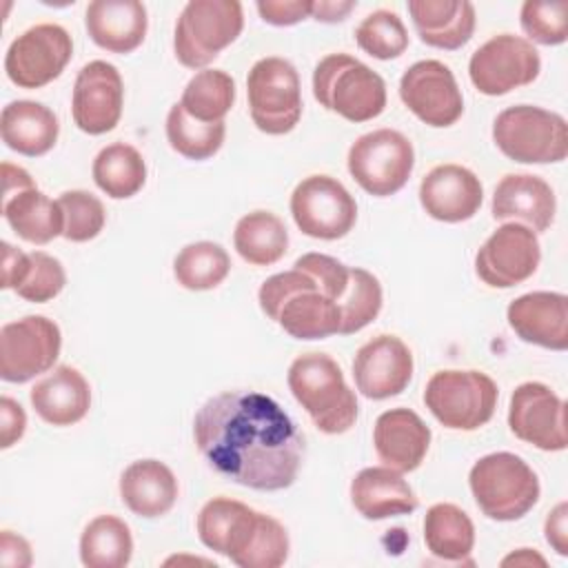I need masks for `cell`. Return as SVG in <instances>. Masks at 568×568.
I'll return each instance as SVG.
<instances>
[{
    "instance_id": "cell-7",
    "label": "cell",
    "mask_w": 568,
    "mask_h": 568,
    "mask_svg": "<svg viewBox=\"0 0 568 568\" xmlns=\"http://www.w3.org/2000/svg\"><path fill=\"white\" fill-rule=\"evenodd\" d=\"M424 402L446 428L475 430L495 413L497 384L479 371H439L428 379Z\"/></svg>"
},
{
    "instance_id": "cell-12",
    "label": "cell",
    "mask_w": 568,
    "mask_h": 568,
    "mask_svg": "<svg viewBox=\"0 0 568 568\" xmlns=\"http://www.w3.org/2000/svg\"><path fill=\"white\" fill-rule=\"evenodd\" d=\"M62 346L60 328L44 315H27L0 328V377L22 384L47 373Z\"/></svg>"
},
{
    "instance_id": "cell-39",
    "label": "cell",
    "mask_w": 568,
    "mask_h": 568,
    "mask_svg": "<svg viewBox=\"0 0 568 568\" xmlns=\"http://www.w3.org/2000/svg\"><path fill=\"white\" fill-rule=\"evenodd\" d=\"M337 304H339V311H342L339 335H351V333L362 331L382 311L379 280L373 273L364 271V268H357V266L351 268L346 291L337 300Z\"/></svg>"
},
{
    "instance_id": "cell-2",
    "label": "cell",
    "mask_w": 568,
    "mask_h": 568,
    "mask_svg": "<svg viewBox=\"0 0 568 568\" xmlns=\"http://www.w3.org/2000/svg\"><path fill=\"white\" fill-rule=\"evenodd\" d=\"M288 388L326 435L346 433L357 419V399L342 368L326 353H304L288 368Z\"/></svg>"
},
{
    "instance_id": "cell-25",
    "label": "cell",
    "mask_w": 568,
    "mask_h": 568,
    "mask_svg": "<svg viewBox=\"0 0 568 568\" xmlns=\"http://www.w3.org/2000/svg\"><path fill=\"white\" fill-rule=\"evenodd\" d=\"M351 501L366 519L410 515L419 504L402 473L388 466L359 470L351 481Z\"/></svg>"
},
{
    "instance_id": "cell-43",
    "label": "cell",
    "mask_w": 568,
    "mask_h": 568,
    "mask_svg": "<svg viewBox=\"0 0 568 568\" xmlns=\"http://www.w3.org/2000/svg\"><path fill=\"white\" fill-rule=\"evenodd\" d=\"M521 29L526 36L539 44L552 47L561 44L568 38V2L552 0V2H537L528 0L521 4Z\"/></svg>"
},
{
    "instance_id": "cell-35",
    "label": "cell",
    "mask_w": 568,
    "mask_h": 568,
    "mask_svg": "<svg viewBox=\"0 0 568 568\" xmlns=\"http://www.w3.org/2000/svg\"><path fill=\"white\" fill-rule=\"evenodd\" d=\"M93 180L113 200L135 195L146 182V164L131 144L115 142L104 146L93 160Z\"/></svg>"
},
{
    "instance_id": "cell-19",
    "label": "cell",
    "mask_w": 568,
    "mask_h": 568,
    "mask_svg": "<svg viewBox=\"0 0 568 568\" xmlns=\"http://www.w3.org/2000/svg\"><path fill=\"white\" fill-rule=\"evenodd\" d=\"M357 390L368 399L399 395L413 377V353L395 335H377L359 346L353 359Z\"/></svg>"
},
{
    "instance_id": "cell-18",
    "label": "cell",
    "mask_w": 568,
    "mask_h": 568,
    "mask_svg": "<svg viewBox=\"0 0 568 568\" xmlns=\"http://www.w3.org/2000/svg\"><path fill=\"white\" fill-rule=\"evenodd\" d=\"M124 87L120 71L104 62L93 60L78 71L73 84L71 111L80 131L89 135H102L120 122Z\"/></svg>"
},
{
    "instance_id": "cell-8",
    "label": "cell",
    "mask_w": 568,
    "mask_h": 568,
    "mask_svg": "<svg viewBox=\"0 0 568 568\" xmlns=\"http://www.w3.org/2000/svg\"><path fill=\"white\" fill-rule=\"evenodd\" d=\"M246 95L251 118L262 133L284 135L300 122V75L288 60L277 55L257 60L246 78Z\"/></svg>"
},
{
    "instance_id": "cell-40",
    "label": "cell",
    "mask_w": 568,
    "mask_h": 568,
    "mask_svg": "<svg viewBox=\"0 0 568 568\" xmlns=\"http://www.w3.org/2000/svg\"><path fill=\"white\" fill-rule=\"evenodd\" d=\"M359 49L377 60H390L406 51L408 33L402 18L395 11L377 9L368 13L355 29Z\"/></svg>"
},
{
    "instance_id": "cell-20",
    "label": "cell",
    "mask_w": 568,
    "mask_h": 568,
    "mask_svg": "<svg viewBox=\"0 0 568 568\" xmlns=\"http://www.w3.org/2000/svg\"><path fill=\"white\" fill-rule=\"evenodd\" d=\"M484 200L479 178L462 164H439L430 169L419 184L424 211L439 222L470 220Z\"/></svg>"
},
{
    "instance_id": "cell-36",
    "label": "cell",
    "mask_w": 568,
    "mask_h": 568,
    "mask_svg": "<svg viewBox=\"0 0 568 568\" xmlns=\"http://www.w3.org/2000/svg\"><path fill=\"white\" fill-rule=\"evenodd\" d=\"M235 102V82L222 69L197 71L182 91L180 104L200 122H224Z\"/></svg>"
},
{
    "instance_id": "cell-22",
    "label": "cell",
    "mask_w": 568,
    "mask_h": 568,
    "mask_svg": "<svg viewBox=\"0 0 568 568\" xmlns=\"http://www.w3.org/2000/svg\"><path fill=\"white\" fill-rule=\"evenodd\" d=\"M377 457L399 473L415 470L430 446V428L410 408L384 410L373 428Z\"/></svg>"
},
{
    "instance_id": "cell-15",
    "label": "cell",
    "mask_w": 568,
    "mask_h": 568,
    "mask_svg": "<svg viewBox=\"0 0 568 568\" xmlns=\"http://www.w3.org/2000/svg\"><path fill=\"white\" fill-rule=\"evenodd\" d=\"M541 248L532 229L501 224L477 251L475 271L493 288H510L526 282L539 266Z\"/></svg>"
},
{
    "instance_id": "cell-11",
    "label": "cell",
    "mask_w": 568,
    "mask_h": 568,
    "mask_svg": "<svg viewBox=\"0 0 568 568\" xmlns=\"http://www.w3.org/2000/svg\"><path fill=\"white\" fill-rule=\"evenodd\" d=\"M291 213L304 235L315 240H339L353 229L357 204L335 178L308 175L291 195Z\"/></svg>"
},
{
    "instance_id": "cell-42",
    "label": "cell",
    "mask_w": 568,
    "mask_h": 568,
    "mask_svg": "<svg viewBox=\"0 0 568 568\" xmlns=\"http://www.w3.org/2000/svg\"><path fill=\"white\" fill-rule=\"evenodd\" d=\"M58 204L64 215L62 237L69 242H89L104 229V206L89 191H64L58 197Z\"/></svg>"
},
{
    "instance_id": "cell-47",
    "label": "cell",
    "mask_w": 568,
    "mask_h": 568,
    "mask_svg": "<svg viewBox=\"0 0 568 568\" xmlns=\"http://www.w3.org/2000/svg\"><path fill=\"white\" fill-rule=\"evenodd\" d=\"M255 7L264 22L275 27H291L311 16L313 0H257Z\"/></svg>"
},
{
    "instance_id": "cell-24",
    "label": "cell",
    "mask_w": 568,
    "mask_h": 568,
    "mask_svg": "<svg viewBox=\"0 0 568 568\" xmlns=\"http://www.w3.org/2000/svg\"><path fill=\"white\" fill-rule=\"evenodd\" d=\"M84 24L91 40L111 53H131L146 36V7L138 0H93Z\"/></svg>"
},
{
    "instance_id": "cell-32",
    "label": "cell",
    "mask_w": 568,
    "mask_h": 568,
    "mask_svg": "<svg viewBox=\"0 0 568 568\" xmlns=\"http://www.w3.org/2000/svg\"><path fill=\"white\" fill-rule=\"evenodd\" d=\"M233 244L244 262L268 266L284 257L288 248V231L275 213L253 211L235 224Z\"/></svg>"
},
{
    "instance_id": "cell-49",
    "label": "cell",
    "mask_w": 568,
    "mask_h": 568,
    "mask_svg": "<svg viewBox=\"0 0 568 568\" xmlns=\"http://www.w3.org/2000/svg\"><path fill=\"white\" fill-rule=\"evenodd\" d=\"M31 257L29 253H22L20 248L11 246L9 242H2V288H18L29 271Z\"/></svg>"
},
{
    "instance_id": "cell-1",
    "label": "cell",
    "mask_w": 568,
    "mask_h": 568,
    "mask_svg": "<svg viewBox=\"0 0 568 568\" xmlns=\"http://www.w3.org/2000/svg\"><path fill=\"white\" fill-rule=\"evenodd\" d=\"M193 435L215 473L255 490L288 488L304 455L293 419L255 390H226L206 399L195 413Z\"/></svg>"
},
{
    "instance_id": "cell-27",
    "label": "cell",
    "mask_w": 568,
    "mask_h": 568,
    "mask_svg": "<svg viewBox=\"0 0 568 568\" xmlns=\"http://www.w3.org/2000/svg\"><path fill=\"white\" fill-rule=\"evenodd\" d=\"M408 13L428 47L455 51L475 31V7L468 0H408Z\"/></svg>"
},
{
    "instance_id": "cell-5",
    "label": "cell",
    "mask_w": 568,
    "mask_h": 568,
    "mask_svg": "<svg viewBox=\"0 0 568 568\" xmlns=\"http://www.w3.org/2000/svg\"><path fill=\"white\" fill-rule=\"evenodd\" d=\"M493 140L506 158L524 164L561 162L568 155L566 120L532 104L504 109L493 122Z\"/></svg>"
},
{
    "instance_id": "cell-6",
    "label": "cell",
    "mask_w": 568,
    "mask_h": 568,
    "mask_svg": "<svg viewBox=\"0 0 568 568\" xmlns=\"http://www.w3.org/2000/svg\"><path fill=\"white\" fill-rule=\"evenodd\" d=\"M242 27L237 0H191L175 24V58L189 69H202L242 33Z\"/></svg>"
},
{
    "instance_id": "cell-26",
    "label": "cell",
    "mask_w": 568,
    "mask_h": 568,
    "mask_svg": "<svg viewBox=\"0 0 568 568\" xmlns=\"http://www.w3.org/2000/svg\"><path fill=\"white\" fill-rule=\"evenodd\" d=\"M29 399L47 424L71 426L89 413L91 388L78 368L62 364L31 388Z\"/></svg>"
},
{
    "instance_id": "cell-17",
    "label": "cell",
    "mask_w": 568,
    "mask_h": 568,
    "mask_svg": "<svg viewBox=\"0 0 568 568\" xmlns=\"http://www.w3.org/2000/svg\"><path fill=\"white\" fill-rule=\"evenodd\" d=\"M508 426L515 437L541 450H564L566 437V404L539 382H524L510 395Z\"/></svg>"
},
{
    "instance_id": "cell-45",
    "label": "cell",
    "mask_w": 568,
    "mask_h": 568,
    "mask_svg": "<svg viewBox=\"0 0 568 568\" xmlns=\"http://www.w3.org/2000/svg\"><path fill=\"white\" fill-rule=\"evenodd\" d=\"M293 266L308 273L317 282L320 291L324 295H328L331 300L337 302L344 295L351 268L346 264H342L339 260L324 255V253H306V255L297 257Z\"/></svg>"
},
{
    "instance_id": "cell-9",
    "label": "cell",
    "mask_w": 568,
    "mask_h": 568,
    "mask_svg": "<svg viewBox=\"0 0 568 568\" xmlns=\"http://www.w3.org/2000/svg\"><path fill=\"white\" fill-rule=\"evenodd\" d=\"M415 151L410 140L395 129L359 135L348 149V173L371 195L397 193L410 178Z\"/></svg>"
},
{
    "instance_id": "cell-53",
    "label": "cell",
    "mask_w": 568,
    "mask_h": 568,
    "mask_svg": "<svg viewBox=\"0 0 568 568\" xmlns=\"http://www.w3.org/2000/svg\"><path fill=\"white\" fill-rule=\"evenodd\" d=\"M510 564H515V566H532V564L546 566V559L541 555L532 552L530 548H519L517 552H513L506 559H501V566H510Z\"/></svg>"
},
{
    "instance_id": "cell-33",
    "label": "cell",
    "mask_w": 568,
    "mask_h": 568,
    "mask_svg": "<svg viewBox=\"0 0 568 568\" xmlns=\"http://www.w3.org/2000/svg\"><path fill=\"white\" fill-rule=\"evenodd\" d=\"M426 548L446 561H464L475 546V526L455 504H435L424 517Z\"/></svg>"
},
{
    "instance_id": "cell-29",
    "label": "cell",
    "mask_w": 568,
    "mask_h": 568,
    "mask_svg": "<svg viewBox=\"0 0 568 568\" xmlns=\"http://www.w3.org/2000/svg\"><path fill=\"white\" fill-rule=\"evenodd\" d=\"M257 524V510L229 497H213L197 515V535L202 544L231 561L244 550Z\"/></svg>"
},
{
    "instance_id": "cell-31",
    "label": "cell",
    "mask_w": 568,
    "mask_h": 568,
    "mask_svg": "<svg viewBox=\"0 0 568 568\" xmlns=\"http://www.w3.org/2000/svg\"><path fill=\"white\" fill-rule=\"evenodd\" d=\"M275 322L295 339H322L339 333L342 311L320 288H302L284 300Z\"/></svg>"
},
{
    "instance_id": "cell-34",
    "label": "cell",
    "mask_w": 568,
    "mask_h": 568,
    "mask_svg": "<svg viewBox=\"0 0 568 568\" xmlns=\"http://www.w3.org/2000/svg\"><path fill=\"white\" fill-rule=\"evenodd\" d=\"M133 537L115 515H100L87 524L80 537V559L87 568H122L131 561Z\"/></svg>"
},
{
    "instance_id": "cell-52",
    "label": "cell",
    "mask_w": 568,
    "mask_h": 568,
    "mask_svg": "<svg viewBox=\"0 0 568 568\" xmlns=\"http://www.w3.org/2000/svg\"><path fill=\"white\" fill-rule=\"evenodd\" d=\"M355 9L353 0H313L311 18L317 22H339Z\"/></svg>"
},
{
    "instance_id": "cell-51",
    "label": "cell",
    "mask_w": 568,
    "mask_h": 568,
    "mask_svg": "<svg viewBox=\"0 0 568 568\" xmlns=\"http://www.w3.org/2000/svg\"><path fill=\"white\" fill-rule=\"evenodd\" d=\"M0 557H2V564L11 568L31 566V548L27 539H22L20 535H13L11 530H2L0 535Z\"/></svg>"
},
{
    "instance_id": "cell-13",
    "label": "cell",
    "mask_w": 568,
    "mask_h": 568,
    "mask_svg": "<svg viewBox=\"0 0 568 568\" xmlns=\"http://www.w3.org/2000/svg\"><path fill=\"white\" fill-rule=\"evenodd\" d=\"M539 69L541 60L532 42L513 33L490 38L468 62L470 82L484 95H504L526 87L539 75Z\"/></svg>"
},
{
    "instance_id": "cell-23",
    "label": "cell",
    "mask_w": 568,
    "mask_h": 568,
    "mask_svg": "<svg viewBox=\"0 0 568 568\" xmlns=\"http://www.w3.org/2000/svg\"><path fill=\"white\" fill-rule=\"evenodd\" d=\"M555 193L546 180L530 173H510L493 193L495 220H521L532 231H546L555 220Z\"/></svg>"
},
{
    "instance_id": "cell-30",
    "label": "cell",
    "mask_w": 568,
    "mask_h": 568,
    "mask_svg": "<svg viewBox=\"0 0 568 568\" xmlns=\"http://www.w3.org/2000/svg\"><path fill=\"white\" fill-rule=\"evenodd\" d=\"M0 133L11 151L38 158L53 149L60 124L49 106L33 100H13L2 109Z\"/></svg>"
},
{
    "instance_id": "cell-16",
    "label": "cell",
    "mask_w": 568,
    "mask_h": 568,
    "mask_svg": "<svg viewBox=\"0 0 568 568\" xmlns=\"http://www.w3.org/2000/svg\"><path fill=\"white\" fill-rule=\"evenodd\" d=\"M399 98L422 122L450 126L464 113V98L453 71L439 60H419L399 80Z\"/></svg>"
},
{
    "instance_id": "cell-37",
    "label": "cell",
    "mask_w": 568,
    "mask_h": 568,
    "mask_svg": "<svg viewBox=\"0 0 568 568\" xmlns=\"http://www.w3.org/2000/svg\"><path fill=\"white\" fill-rule=\"evenodd\" d=\"M231 271L229 253L215 242L186 244L173 262L178 284L189 291H209L226 280Z\"/></svg>"
},
{
    "instance_id": "cell-3",
    "label": "cell",
    "mask_w": 568,
    "mask_h": 568,
    "mask_svg": "<svg viewBox=\"0 0 568 568\" xmlns=\"http://www.w3.org/2000/svg\"><path fill=\"white\" fill-rule=\"evenodd\" d=\"M313 95L348 122H368L386 106L382 75L348 53H331L317 62Z\"/></svg>"
},
{
    "instance_id": "cell-21",
    "label": "cell",
    "mask_w": 568,
    "mask_h": 568,
    "mask_svg": "<svg viewBox=\"0 0 568 568\" xmlns=\"http://www.w3.org/2000/svg\"><path fill=\"white\" fill-rule=\"evenodd\" d=\"M506 317L524 342L550 351L568 348V297L564 293H526L508 304Z\"/></svg>"
},
{
    "instance_id": "cell-14",
    "label": "cell",
    "mask_w": 568,
    "mask_h": 568,
    "mask_svg": "<svg viewBox=\"0 0 568 568\" xmlns=\"http://www.w3.org/2000/svg\"><path fill=\"white\" fill-rule=\"evenodd\" d=\"M2 215L22 240L47 244L64 231V215L58 202L36 189L31 175L11 164H2Z\"/></svg>"
},
{
    "instance_id": "cell-41",
    "label": "cell",
    "mask_w": 568,
    "mask_h": 568,
    "mask_svg": "<svg viewBox=\"0 0 568 568\" xmlns=\"http://www.w3.org/2000/svg\"><path fill=\"white\" fill-rule=\"evenodd\" d=\"M286 557H288L286 528L271 515L257 513L255 530L233 564H237L240 568H277L286 561Z\"/></svg>"
},
{
    "instance_id": "cell-46",
    "label": "cell",
    "mask_w": 568,
    "mask_h": 568,
    "mask_svg": "<svg viewBox=\"0 0 568 568\" xmlns=\"http://www.w3.org/2000/svg\"><path fill=\"white\" fill-rule=\"evenodd\" d=\"M302 288H320V286H317V282H315L308 273H304V271H300V268H291V271L271 275V277L260 286V293H257L260 308H262L271 320H275L280 306L284 304V300H286L288 295H293L295 291H302Z\"/></svg>"
},
{
    "instance_id": "cell-38",
    "label": "cell",
    "mask_w": 568,
    "mask_h": 568,
    "mask_svg": "<svg viewBox=\"0 0 568 568\" xmlns=\"http://www.w3.org/2000/svg\"><path fill=\"white\" fill-rule=\"evenodd\" d=\"M224 122H200L184 111L180 102L169 109L166 140L173 151L189 160H206L215 155L224 142Z\"/></svg>"
},
{
    "instance_id": "cell-28",
    "label": "cell",
    "mask_w": 568,
    "mask_h": 568,
    "mask_svg": "<svg viewBox=\"0 0 568 568\" xmlns=\"http://www.w3.org/2000/svg\"><path fill=\"white\" fill-rule=\"evenodd\" d=\"M120 497L131 513L153 519L173 508L178 499V479L166 464L158 459H138L129 464L120 477Z\"/></svg>"
},
{
    "instance_id": "cell-48",
    "label": "cell",
    "mask_w": 568,
    "mask_h": 568,
    "mask_svg": "<svg viewBox=\"0 0 568 568\" xmlns=\"http://www.w3.org/2000/svg\"><path fill=\"white\" fill-rule=\"evenodd\" d=\"M27 428V415L22 410V406L11 399V397H2L0 399V446L9 448L13 446Z\"/></svg>"
},
{
    "instance_id": "cell-10",
    "label": "cell",
    "mask_w": 568,
    "mask_h": 568,
    "mask_svg": "<svg viewBox=\"0 0 568 568\" xmlns=\"http://www.w3.org/2000/svg\"><path fill=\"white\" fill-rule=\"evenodd\" d=\"M73 53L71 36L64 27L42 22L20 33L7 49V78L20 89H40L53 82Z\"/></svg>"
},
{
    "instance_id": "cell-4",
    "label": "cell",
    "mask_w": 568,
    "mask_h": 568,
    "mask_svg": "<svg viewBox=\"0 0 568 568\" xmlns=\"http://www.w3.org/2000/svg\"><path fill=\"white\" fill-rule=\"evenodd\" d=\"M468 484L479 510L495 521H515L539 499L537 475L513 453H490L477 459Z\"/></svg>"
},
{
    "instance_id": "cell-50",
    "label": "cell",
    "mask_w": 568,
    "mask_h": 568,
    "mask_svg": "<svg viewBox=\"0 0 568 568\" xmlns=\"http://www.w3.org/2000/svg\"><path fill=\"white\" fill-rule=\"evenodd\" d=\"M566 519H568V504L566 501H559L550 515L546 517V526H544V532H546V541L559 552V555H568V526H566Z\"/></svg>"
},
{
    "instance_id": "cell-44",
    "label": "cell",
    "mask_w": 568,
    "mask_h": 568,
    "mask_svg": "<svg viewBox=\"0 0 568 568\" xmlns=\"http://www.w3.org/2000/svg\"><path fill=\"white\" fill-rule=\"evenodd\" d=\"M29 257H31L29 271H27L22 284L16 288V293L22 300L36 302V304L53 300L64 288V282H67L60 260H55L53 255L42 253V251H33V253H29Z\"/></svg>"
}]
</instances>
